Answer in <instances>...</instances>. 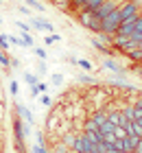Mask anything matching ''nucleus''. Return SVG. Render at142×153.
Masks as SVG:
<instances>
[{
    "mask_svg": "<svg viewBox=\"0 0 142 153\" xmlns=\"http://www.w3.org/2000/svg\"><path fill=\"white\" fill-rule=\"evenodd\" d=\"M129 153H136V151H129Z\"/></svg>",
    "mask_w": 142,
    "mask_h": 153,
    "instance_id": "44",
    "label": "nucleus"
},
{
    "mask_svg": "<svg viewBox=\"0 0 142 153\" xmlns=\"http://www.w3.org/2000/svg\"><path fill=\"white\" fill-rule=\"evenodd\" d=\"M77 81H79L81 85H90V88H92V85H98V81H96V79H92V76H90L88 72H85V74L81 72L79 76H77Z\"/></svg>",
    "mask_w": 142,
    "mask_h": 153,
    "instance_id": "16",
    "label": "nucleus"
},
{
    "mask_svg": "<svg viewBox=\"0 0 142 153\" xmlns=\"http://www.w3.org/2000/svg\"><path fill=\"white\" fill-rule=\"evenodd\" d=\"M20 66H22V64H20V59H16V57L9 61V68H20Z\"/></svg>",
    "mask_w": 142,
    "mask_h": 153,
    "instance_id": "39",
    "label": "nucleus"
},
{
    "mask_svg": "<svg viewBox=\"0 0 142 153\" xmlns=\"http://www.w3.org/2000/svg\"><path fill=\"white\" fill-rule=\"evenodd\" d=\"M77 20H79V24L85 29V26L94 20V16H92V11H79V13H77Z\"/></svg>",
    "mask_w": 142,
    "mask_h": 153,
    "instance_id": "13",
    "label": "nucleus"
},
{
    "mask_svg": "<svg viewBox=\"0 0 142 153\" xmlns=\"http://www.w3.org/2000/svg\"><path fill=\"white\" fill-rule=\"evenodd\" d=\"M22 79H24V83H26L28 88H31V85H37V83H39V76H37V74H33V72H24V74H22Z\"/></svg>",
    "mask_w": 142,
    "mask_h": 153,
    "instance_id": "20",
    "label": "nucleus"
},
{
    "mask_svg": "<svg viewBox=\"0 0 142 153\" xmlns=\"http://www.w3.org/2000/svg\"><path fill=\"white\" fill-rule=\"evenodd\" d=\"M53 85H63V74L61 72H55L53 74Z\"/></svg>",
    "mask_w": 142,
    "mask_h": 153,
    "instance_id": "32",
    "label": "nucleus"
},
{
    "mask_svg": "<svg viewBox=\"0 0 142 153\" xmlns=\"http://www.w3.org/2000/svg\"><path fill=\"white\" fill-rule=\"evenodd\" d=\"M26 7H31V9H35L37 13H44V11H46V7H44V4H39L37 0H26Z\"/></svg>",
    "mask_w": 142,
    "mask_h": 153,
    "instance_id": "23",
    "label": "nucleus"
},
{
    "mask_svg": "<svg viewBox=\"0 0 142 153\" xmlns=\"http://www.w3.org/2000/svg\"><path fill=\"white\" fill-rule=\"evenodd\" d=\"M103 66L107 68V70H112L114 74H125V68L120 66V64H116V61H114V59H109V57H107V59L103 61Z\"/></svg>",
    "mask_w": 142,
    "mask_h": 153,
    "instance_id": "11",
    "label": "nucleus"
},
{
    "mask_svg": "<svg viewBox=\"0 0 142 153\" xmlns=\"http://www.w3.org/2000/svg\"><path fill=\"white\" fill-rule=\"evenodd\" d=\"M92 46H94L98 53L107 55V57H109V55L114 53V48H112V46H107V44H103V42H98V37H94V39H92Z\"/></svg>",
    "mask_w": 142,
    "mask_h": 153,
    "instance_id": "12",
    "label": "nucleus"
},
{
    "mask_svg": "<svg viewBox=\"0 0 142 153\" xmlns=\"http://www.w3.org/2000/svg\"><path fill=\"white\" fill-rule=\"evenodd\" d=\"M20 39H22V46H26V48H33V44H35V39H33L31 33H22Z\"/></svg>",
    "mask_w": 142,
    "mask_h": 153,
    "instance_id": "22",
    "label": "nucleus"
},
{
    "mask_svg": "<svg viewBox=\"0 0 142 153\" xmlns=\"http://www.w3.org/2000/svg\"><path fill=\"white\" fill-rule=\"evenodd\" d=\"M31 151H33V153H48V149H46V147H39V144L31 147Z\"/></svg>",
    "mask_w": 142,
    "mask_h": 153,
    "instance_id": "37",
    "label": "nucleus"
},
{
    "mask_svg": "<svg viewBox=\"0 0 142 153\" xmlns=\"http://www.w3.org/2000/svg\"><path fill=\"white\" fill-rule=\"evenodd\" d=\"M35 55H37L39 59H48V55H46V48H35Z\"/></svg>",
    "mask_w": 142,
    "mask_h": 153,
    "instance_id": "36",
    "label": "nucleus"
},
{
    "mask_svg": "<svg viewBox=\"0 0 142 153\" xmlns=\"http://www.w3.org/2000/svg\"><path fill=\"white\" fill-rule=\"evenodd\" d=\"M125 57L129 59L131 64H142V51H140V48H133V51L125 53Z\"/></svg>",
    "mask_w": 142,
    "mask_h": 153,
    "instance_id": "14",
    "label": "nucleus"
},
{
    "mask_svg": "<svg viewBox=\"0 0 142 153\" xmlns=\"http://www.w3.org/2000/svg\"><path fill=\"white\" fill-rule=\"evenodd\" d=\"M48 153H70V149H68V147H66V144H63L61 140H55Z\"/></svg>",
    "mask_w": 142,
    "mask_h": 153,
    "instance_id": "18",
    "label": "nucleus"
},
{
    "mask_svg": "<svg viewBox=\"0 0 142 153\" xmlns=\"http://www.w3.org/2000/svg\"><path fill=\"white\" fill-rule=\"evenodd\" d=\"M7 39H9V44H13V46H22V39L18 35H7Z\"/></svg>",
    "mask_w": 142,
    "mask_h": 153,
    "instance_id": "33",
    "label": "nucleus"
},
{
    "mask_svg": "<svg viewBox=\"0 0 142 153\" xmlns=\"http://www.w3.org/2000/svg\"><path fill=\"white\" fill-rule=\"evenodd\" d=\"M0 24H2V16H0Z\"/></svg>",
    "mask_w": 142,
    "mask_h": 153,
    "instance_id": "42",
    "label": "nucleus"
},
{
    "mask_svg": "<svg viewBox=\"0 0 142 153\" xmlns=\"http://www.w3.org/2000/svg\"><path fill=\"white\" fill-rule=\"evenodd\" d=\"M13 107H16V114L22 118V120H26L28 125H33V123H35V116H33V112H31V109H28L26 105H22V103H16Z\"/></svg>",
    "mask_w": 142,
    "mask_h": 153,
    "instance_id": "7",
    "label": "nucleus"
},
{
    "mask_svg": "<svg viewBox=\"0 0 142 153\" xmlns=\"http://www.w3.org/2000/svg\"><path fill=\"white\" fill-rule=\"evenodd\" d=\"M83 136H85V140H88L90 144H98L101 142V134H98V131H83Z\"/></svg>",
    "mask_w": 142,
    "mask_h": 153,
    "instance_id": "19",
    "label": "nucleus"
},
{
    "mask_svg": "<svg viewBox=\"0 0 142 153\" xmlns=\"http://www.w3.org/2000/svg\"><path fill=\"white\" fill-rule=\"evenodd\" d=\"M35 140H37L39 147H46V136H44V131H35Z\"/></svg>",
    "mask_w": 142,
    "mask_h": 153,
    "instance_id": "28",
    "label": "nucleus"
},
{
    "mask_svg": "<svg viewBox=\"0 0 142 153\" xmlns=\"http://www.w3.org/2000/svg\"><path fill=\"white\" fill-rule=\"evenodd\" d=\"M37 88H39V92H46V90H48V85H46V83H42V81L37 83Z\"/></svg>",
    "mask_w": 142,
    "mask_h": 153,
    "instance_id": "41",
    "label": "nucleus"
},
{
    "mask_svg": "<svg viewBox=\"0 0 142 153\" xmlns=\"http://www.w3.org/2000/svg\"><path fill=\"white\" fill-rule=\"evenodd\" d=\"M13 24H16V26H18V29L22 31V33H28V31H31V29H28V24H24L22 20H18V22H13Z\"/></svg>",
    "mask_w": 142,
    "mask_h": 153,
    "instance_id": "35",
    "label": "nucleus"
},
{
    "mask_svg": "<svg viewBox=\"0 0 142 153\" xmlns=\"http://www.w3.org/2000/svg\"><path fill=\"white\" fill-rule=\"evenodd\" d=\"M77 136H79V134H74V131H66V134H63L59 140L66 144L68 149H72V144H74V140H77Z\"/></svg>",
    "mask_w": 142,
    "mask_h": 153,
    "instance_id": "15",
    "label": "nucleus"
},
{
    "mask_svg": "<svg viewBox=\"0 0 142 153\" xmlns=\"http://www.w3.org/2000/svg\"><path fill=\"white\" fill-rule=\"evenodd\" d=\"M77 66H79L81 68V70H85V72H92V68H94V66H92V61L90 59H77Z\"/></svg>",
    "mask_w": 142,
    "mask_h": 153,
    "instance_id": "21",
    "label": "nucleus"
},
{
    "mask_svg": "<svg viewBox=\"0 0 142 153\" xmlns=\"http://www.w3.org/2000/svg\"><path fill=\"white\" fill-rule=\"evenodd\" d=\"M70 153H74V151H70Z\"/></svg>",
    "mask_w": 142,
    "mask_h": 153,
    "instance_id": "45",
    "label": "nucleus"
},
{
    "mask_svg": "<svg viewBox=\"0 0 142 153\" xmlns=\"http://www.w3.org/2000/svg\"><path fill=\"white\" fill-rule=\"evenodd\" d=\"M51 2H53V4L57 7V9H61V11H63V9H68L70 0H51Z\"/></svg>",
    "mask_w": 142,
    "mask_h": 153,
    "instance_id": "29",
    "label": "nucleus"
},
{
    "mask_svg": "<svg viewBox=\"0 0 142 153\" xmlns=\"http://www.w3.org/2000/svg\"><path fill=\"white\" fill-rule=\"evenodd\" d=\"M70 151H74V153H90V151H92V144L85 140V136H83V134H79Z\"/></svg>",
    "mask_w": 142,
    "mask_h": 153,
    "instance_id": "6",
    "label": "nucleus"
},
{
    "mask_svg": "<svg viewBox=\"0 0 142 153\" xmlns=\"http://www.w3.org/2000/svg\"><path fill=\"white\" fill-rule=\"evenodd\" d=\"M114 136H116L118 140H123V138L127 136V131H125V127H114Z\"/></svg>",
    "mask_w": 142,
    "mask_h": 153,
    "instance_id": "31",
    "label": "nucleus"
},
{
    "mask_svg": "<svg viewBox=\"0 0 142 153\" xmlns=\"http://www.w3.org/2000/svg\"><path fill=\"white\" fill-rule=\"evenodd\" d=\"M118 11H120V20H131V18L140 16V7L133 2V0H127V2H123Z\"/></svg>",
    "mask_w": 142,
    "mask_h": 153,
    "instance_id": "4",
    "label": "nucleus"
},
{
    "mask_svg": "<svg viewBox=\"0 0 142 153\" xmlns=\"http://www.w3.org/2000/svg\"><path fill=\"white\" fill-rule=\"evenodd\" d=\"M9 55H7L4 51H0V66H2V68H9Z\"/></svg>",
    "mask_w": 142,
    "mask_h": 153,
    "instance_id": "30",
    "label": "nucleus"
},
{
    "mask_svg": "<svg viewBox=\"0 0 142 153\" xmlns=\"http://www.w3.org/2000/svg\"><path fill=\"white\" fill-rule=\"evenodd\" d=\"M120 9V7H118ZM112 11L109 16H105L103 20H98V22H101V33H107V35H114V33H116V29H118V24L123 22V20H120V11Z\"/></svg>",
    "mask_w": 142,
    "mask_h": 153,
    "instance_id": "2",
    "label": "nucleus"
},
{
    "mask_svg": "<svg viewBox=\"0 0 142 153\" xmlns=\"http://www.w3.org/2000/svg\"><path fill=\"white\" fill-rule=\"evenodd\" d=\"M31 134L28 125L20 118L18 114L13 116V147H16L18 153H26V144H24V138Z\"/></svg>",
    "mask_w": 142,
    "mask_h": 153,
    "instance_id": "1",
    "label": "nucleus"
},
{
    "mask_svg": "<svg viewBox=\"0 0 142 153\" xmlns=\"http://www.w3.org/2000/svg\"><path fill=\"white\" fill-rule=\"evenodd\" d=\"M39 103H42L46 109H51V107L55 105V103H53V96H48V94H39Z\"/></svg>",
    "mask_w": 142,
    "mask_h": 153,
    "instance_id": "24",
    "label": "nucleus"
},
{
    "mask_svg": "<svg viewBox=\"0 0 142 153\" xmlns=\"http://www.w3.org/2000/svg\"><path fill=\"white\" fill-rule=\"evenodd\" d=\"M105 151H107V144H105V142L92 144V153H105Z\"/></svg>",
    "mask_w": 142,
    "mask_h": 153,
    "instance_id": "27",
    "label": "nucleus"
},
{
    "mask_svg": "<svg viewBox=\"0 0 142 153\" xmlns=\"http://www.w3.org/2000/svg\"><path fill=\"white\" fill-rule=\"evenodd\" d=\"M57 42H61V35H59V33H46V35H44V46H46V48L53 46V44H57Z\"/></svg>",
    "mask_w": 142,
    "mask_h": 153,
    "instance_id": "17",
    "label": "nucleus"
},
{
    "mask_svg": "<svg viewBox=\"0 0 142 153\" xmlns=\"http://www.w3.org/2000/svg\"><path fill=\"white\" fill-rule=\"evenodd\" d=\"M42 92H39V88L37 85H31V96H39Z\"/></svg>",
    "mask_w": 142,
    "mask_h": 153,
    "instance_id": "40",
    "label": "nucleus"
},
{
    "mask_svg": "<svg viewBox=\"0 0 142 153\" xmlns=\"http://www.w3.org/2000/svg\"><path fill=\"white\" fill-rule=\"evenodd\" d=\"M9 92H11L13 96H16V94L20 92V85H18V81H11V83H9Z\"/></svg>",
    "mask_w": 142,
    "mask_h": 153,
    "instance_id": "34",
    "label": "nucleus"
},
{
    "mask_svg": "<svg viewBox=\"0 0 142 153\" xmlns=\"http://www.w3.org/2000/svg\"><path fill=\"white\" fill-rule=\"evenodd\" d=\"M9 46L11 44H9V39H7V35H4V33H0V51L7 53V51H9Z\"/></svg>",
    "mask_w": 142,
    "mask_h": 153,
    "instance_id": "26",
    "label": "nucleus"
},
{
    "mask_svg": "<svg viewBox=\"0 0 142 153\" xmlns=\"http://www.w3.org/2000/svg\"><path fill=\"white\" fill-rule=\"evenodd\" d=\"M18 11L22 13V16H28V18L33 16V13H31V9H28V7H18Z\"/></svg>",
    "mask_w": 142,
    "mask_h": 153,
    "instance_id": "38",
    "label": "nucleus"
},
{
    "mask_svg": "<svg viewBox=\"0 0 142 153\" xmlns=\"http://www.w3.org/2000/svg\"><path fill=\"white\" fill-rule=\"evenodd\" d=\"M85 29H88V31H92V33H96V35H98V33H101V22H98V20H92V22H90L88 26H85Z\"/></svg>",
    "mask_w": 142,
    "mask_h": 153,
    "instance_id": "25",
    "label": "nucleus"
},
{
    "mask_svg": "<svg viewBox=\"0 0 142 153\" xmlns=\"http://www.w3.org/2000/svg\"><path fill=\"white\" fill-rule=\"evenodd\" d=\"M138 142H140V138H138V136H125V138H123V151H125V153L136 151Z\"/></svg>",
    "mask_w": 142,
    "mask_h": 153,
    "instance_id": "9",
    "label": "nucleus"
},
{
    "mask_svg": "<svg viewBox=\"0 0 142 153\" xmlns=\"http://www.w3.org/2000/svg\"><path fill=\"white\" fill-rule=\"evenodd\" d=\"M0 7H2V0H0Z\"/></svg>",
    "mask_w": 142,
    "mask_h": 153,
    "instance_id": "43",
    "label": "nucleus"
},
{
    "mask_svg": "<svg viewBox=\"0 0 142 153\" xmlns=\"http://www.w3.org/2000/svg\"><path fill=\"white\" fill-rule=\"evenodd\" d=\"M120 4H123V0H105L96 11H92V16H94V20H103L105 16H109L112 11H116Z\"/></svg>",
    "mask_w": 142,
    "mask_h": 153,
    "instance_id": "3",
    "label": "nucleus"
},
{
    "mask_svg": "<svg viewBox=\"0 0 142 153\" xmlns=\"http://www.w3.org/2000/svg\"><path fill=\"white\" fill-rule=\"evenodd\" d=\"M107 123H112L114 127H127L129 123H125L123 114H120V109H114V112H107Z\"/></svg>",
    "mask_w": 142,
    "mask_h": 153,
    "instance_id": "8",
    "label": "nucleus"
},
{
    "mask_svg": "<svg viewBox=\"0 0 142 153\" xmlns=\"http://www.w3.org/2000/svg\"><path fill=\"white\" fill-rule=\"evenodd\" d=\"M88 118L96 125V127H101V125L107 120V114H105L103 109H94V112H90V116H88Z\"/></svg>",
    "mask_w": 142,
    "mask_h": 153,
    "instance_id": "10",
    "label": "nucleus"
},
{
    "mask_svg": "<svg viewBox=\"0 0 142 153\" xmlns=\"http://www.w3.org/2000/svg\"><path fill=\"white\" fill-rule=\"evenodd\" d=\"M31 24H33V29H37V31H44V33H55V24H51L46 18L31 16Z\"/></svg>",
    "mask_w": 142,
    "mask_h": 153,
    "instance_id": "5",
    "label": "nucleus"
}]
</instances>
